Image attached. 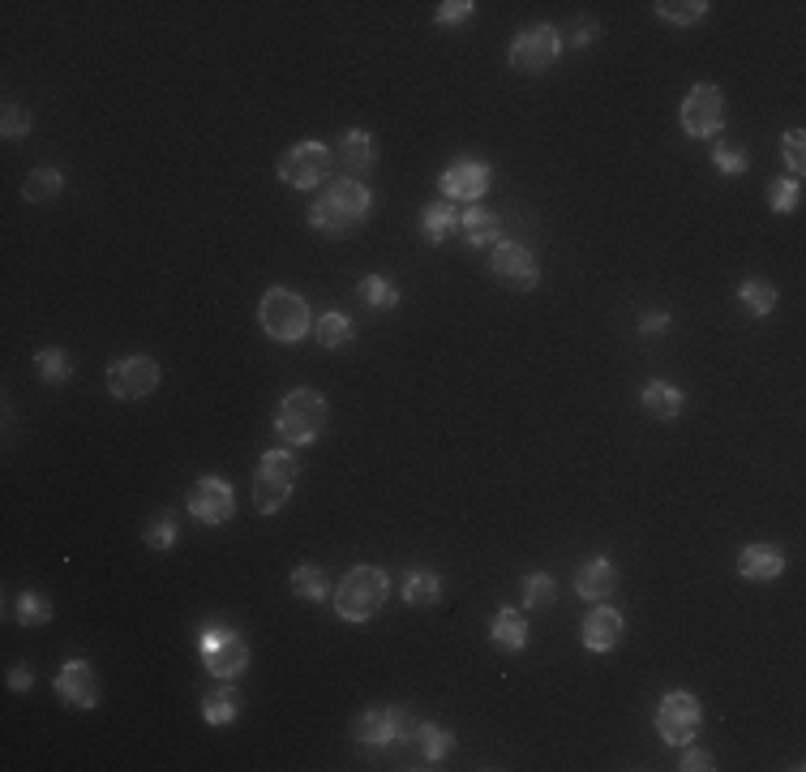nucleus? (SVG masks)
<instances>
[{
  "label": "nucleus",
  "instance_id": "42",
  "mask_svg": "<svg viewBox=\"0 0 806 772\" xmlns=\"http://www.w3.org/2000/svg\"><path fill=\"white\" fill-rule=\"evenodd\" d=\"M781 147H785V159H790V172H794V181H803L806 172V134L803 129H785V138H781Z\"/></svg>",
  "mask_w": 806,
  "mask_h": 772
},
{
  "label": "nucleus",
  "instance_id": "39",
  "mask_svg": "<svg viewBox=\"0 0 806 772\" xmlns=\"http://www.w3.org/2000/svg\"><path fill=\"white\" fill-rule=\"evenodd\" d=\"M26 134H31V112H26L22 103L9 100L0 107V138H4V142H18V138H26Z\"/></svg>",
  "mask_w": 806,
  "mask_h": 772
},
{
  "label": "nucleus",
  "instance_id": "29",
  "mask_svg": "<svg viewBox=\"0 0 806 772\" xmlns=\"http://www.w3.org/2000/svg\"><path fill=\"white\" fill-rule=\"evenodd\" d=\"M356 297H360V306L378 309V313H391V309L403 301L395 279H387V275H365V279L356 284Z\"/></svg>",
  "mask_w": 806,
  "mask_h": 772
},
{
  "label": "nucleus",
  "instance_id": "1",
  "mask_svg": "<svg viewBox=\"0 0 806 772\" xmlns=\"http://www.w3.org/2000/svg\"><path fill=\"white\" fill-rule=\"evenodd\" d=\"M369 215H373V189L360 185V181L339 176V181H326L313 194L304 219H309L313 232H322L331 241H344V237H353V232H360L369 223Z\"/></svg>",
  "mask_w": 806,
  "mask_h": 772
},
{
  "label": "nucleus",
  "instance_id": "25",
  "mask_svg": "<svg viewBox=\"0 0 806 772\" xmlns=\"http://www.w3.org/2000/svg\"><path fill=\"white\" fill-rule=\"evenodd\" d=\"M454 232H459V210L454 203H425L421 206V237L429 241V245H447L454 241Z\"/></svg>",
  "mask_w": 806,
  "mask_h": 772
},
{
  "label": "nucleus",
  "instance_id": "10",
  "mask_svg": "<svg viewBox=\"0 0 806 772\" xmlns=\"http://www.w3.org/2000/svg\"><path fill=\"white\" fill-rule=\"evenodd\" d=\"M653 725L665 747H687V742H695V734H700V725H704V708H700V700H695L691 691L673 687V691H665V695L656 700Z\"/></svg>",
  "mask_w": 806,
  "mask_h": 772
},
{
  "label": "nucleus",
  "instance_id": "44",
  "mask_svg": "<svg viewBox=\"0 0 806 772\" xmlns=\"http://www.w3.org/2000/svg\"><path fill=\"white\" fill-rule=\"evenodd\" d=\"M673 326V318H669V309H648L644 318H640V335H665Z\"/></svg>",
  "mask_w": 806,
  "mask_h": 772
},
{
  "label": "nucleus",
  "instance_id": "26",
  "mask_svg": "<svg viewBox=\"0 0 806 772\" xmlns=\"http://www.w3.org/2000/svg\"><path fill=\"white\" fill-rule=\"evenodd\" d=\"M412 742L421 747V760H425V764H447V756L454 751V729L425 721V725L412 729Z\"/></svg>",
  "mask_w": 806,
  "mask_h": 772
},
{
  "label": "nucleus",
  "instance_id": "8",
  "mask_svg": "<svg viewBox=\"0 0 806 772\" xmlns=\"http://www.w3.org/2000/svg\"><path fill=\"white\" fill-rule=\"evenodd\" d=\"M107 382V395L120 400V404H138V400H151L163 382V369L159 360L147 357V353H129V357H116L103 373Z\"/></svg>",
  "mask_w": 806,
  "mask_h": 772
},
{
  "label": "nucleus",
  "instance_id": "22",
  "mask_svg": "<svg viewBox=\"0 0 806 772\" xmlns=\"http://www.w3.org/2000/svg\"><path fill=\"white\" fill-rule=\"evenodd\" d=\"M575 592H579L588 606L609 601V597L618 592V566L609 563V558H588V563L579 566V575H575Z\"/></svg>",
  "mask_w": 806,
  "mask_h": 772
},
{
  "label": "nucleus",
  "instance_id": "20",
  "mask_svg": "<svg viewBox=\"0 0 806 772\" xmlns=\"http://www.w3.org/2000/svg\"><path fill=\"white\" fill-rule=\"evenodd\" d=\"M459 232H463L468 250H494L503 241V219L490 206L472 203L459 210Z\"/></svg>",
  "mask_w": 806,
  "mask_h": 772
},
{
  "label": "nucleus",
  "instance_id": "37",
  "mask_svg": "<svg viewBox=\"0 0 806 772\" xmlns=\"http://www.w3.org/2000/svg\"><path fill=\"white\" fill-rule=\"evenodd\" d=\"M142 541L151 545L154 554H168V550H176V515L168 511H154L147 523H142Z\"/></svg>",
  "mask_w": 806,
  "mask_h": 772
},
{
  "label": "nucleus",
  "instance_id": "40",
  "mask_svg": "<svg viewBox=\"0 0 806 772\" xmlns=\"http://www.w3.org/2000/svg\"><path fill=\"white\" fill-rule=\"evenodd\" d=\"M712 168L721 176H742L751 168V154L738 151V147H725V142H712Z\"/></svg>",
  "mask_w": 806,
  "mask_h": 772
},
{
  "label": "nucleus",
  "instance_id": "38",
  "mask_svg": "<svg viewBox=\"0 0 806 772\" xmlns=\"http://www.w3.org/2000/svg\"><path fill=\"white\" fill-rule=\"evenodd\" d=\"M768 206H772V215H794V210L803 206V181L776 176V181L768 185Z\"/></svg>",
  "mask_w": 806,
  "mask_h": 772
},
{
  "label": "nucleus",
  "instance_id": "19",
  "mask_svg": "<svg viewBox=\"0 0 806 772\" xmlns=\"http://www.w3.org/2000/svg\"><path fill=\"white\" fill-rule=\"evenodd\" d=\"M738 575L751 579V584H772L785 575V550L781 545H768V541H751L738 550Z\"/></svg>",
  "mask_w": 806,
  "mask_h": 772
},
{
  "label": "nucleus",
  "instance_id": "36",
  "mask_svg": "<svg viewBox=\"0 0 806 772\" xmlns=\"http://www.w3.org/2000/svg\"><path fill=\"white\" fill-rule=\"evenodd\" d=\"M519 588H523V610H550L557 601V579L550 571H528Z\"/></svg>",
  "mask_w": 806,
  "mask_h": 772
},
{
  "label": "nucleus",
  "instance_id": "33",
  "mask_svg": "<svg viewBox=\"0 0 806 772\" xmlns=\"http://www.w3.org/2000/svg\"><path fill=\"white\" fill-rule=\"evenodd\" d=\"M707 9H712L707 0H656L653 4V13L669 26H695L707 18Z\"/></svg>",
  "mask_w": 806,
  "mask_h": 772
},
{
  "label": "nucleus",
  "instance_id": "6",
  "mask_svg": "<svg viewBox=\"0 0 806 772\" xmlns=\"http://www.w3.org/2000/svg\"><path fill=\"white\" fill-rule=\"evenodd\" d=\"M198 657L202 669L219 682H237L245 669H250V640L237 631V626H223V622H210L198 631Z\"/></svg>",
  "mask_w": 806,
  "mask_h": 772
},
{
  "label": "nucleus",
  "instance_id": "16",
  "mask_svg": "<svg viewBox=\"0 0 806 772\" xmlns=\"http://www.w3.org/2000/svg\"><path fill=\"white\" fill-rule=\"evenodd\" d=\"M56 700L65 704V708H73V713H91V708H100L103 700V687H100V673L91 661H82V657H69L60 673H56Z\"/></svg>",
  "mask_w": 806,
  "mask_h": 772
},
{
  "label": "nucleus",
  "instance_id": "32",
  "mask_svg": "<svg viewBox=\"0 0 806 772\" xmlns=\"http://www.w3.org/2000/svg\"><path fill=\"white\" fill-rule=\"evenodd\" d=\"M738 306L747 309L751 318H768V313L776 309V288H772L768 279L751 275V279H742V284H738Z\"/></svg>",
  "mask_w": 806,
  "mask_h": 772
},
{
  "label": "nucleus",
  "instance_id": "35",
  "mask_svg": "<svg viewBox=\"0 0 806 772\" xmlns=\"http://www.w3.org/2000/svg\"><path fill=\"white\" fill-rule=\"evenodd\" d=\"M35 373L48 382V387H69L73 382V360L65 348H39L35 353Z\"/></svg>",
  "mask_w": 806,
  "mask_h": 772
},
{
  "label": "nucleus",
  "instance_id": "2",
  "mask_svg": "<svg viewBox=\"0 0 806 772\" xmlns=\"http://www.w3.org/2000/svg\"><path fill=\"white\" fill-rule=\"evenodd\" d=\"M326 420H331L326 395L313 391V387H297V391H288V395L279 400V408H275V434H279V442H288L292 451H304V447H313V442L326 434Z\"/></svg>",
  "mask_w": 806,
  "mask_h": 772
},
{
  "label": "nucleus",
  "instance_id": "43",
  "mask_svg": "<svg viewBox=\"0 0 806 772\" xmlns=\"http://www.w3.org/2000/svg\"><path fill=\"white\" fill-rule=\"evenodd\" d=\"M682 772H712L716 769V756L712 751H704V747H695V742H687L682 747V764H678Z\"/></svg>",
  "mask_w": 806,
  "mask_h": 772
},
{
  "label": "nucleus",
  "instance_id": "21",
  "mask_svg": "<svg viewBox=\"0 0 806 772\" xmlns=\"http://www.w3.org/2000/svg\"><path fill=\"white\" fill-rule=\"evenodd\" d=\"M640 408L656 416V420H678L682 412H687V391L678 387V382H665V378H653V382H644V391H640Z\"/></svg>",
  "mask_w": 806,
  "mask_h": 772
},
{
  "label": "nucleus",
  "instance_id": "14",
  "mask_svg": "<svg viewBox=\"0 0 806 772\" xmlns=\"http://www.w3.org/2000/svg\"><path fill=\"white\" fill-rule=\"evenodd\" d=\"M185 507L189 515L206 523V528H219V523H228L232 515H237V494H232V485L223 481V476H215V472H206L198 476L194 485H189V494H185Z\"/></svg>",
  "mask_w": 806,
  "mask_h": 772
},
{
  "label": "nucleus",
  "instance_id": "24",
  "mask_svg": "<svg viewBox=\"0 0 806 772\" xmlns=\"http://www.w3.org/2000/svg\"><path fill=\"white\" fill-rule=\"evenodd\" d=\"M313 339L326 348V353H348L356 344V322L339 309H326L322 318H313Z\"/></svg>",
  "mask_w": 806,
  "mask_h": 772
},
{
  "label": "nucleus",
  "instance_id": "5",
  "mask_svg": "<svg viewBox=\"0 0 806 772\" xmlns=\"http://www.w3.org/2000/svg\"><path fill=\"white\" fill-rule=\"evenodd\" d=\"M257 326L266 339L275 344H301L304 335L313 331V313H309V301L292 288H270L262 292L257 301Z\"/></svg>",
  "mask_w": 806,
  "mask_h": 772
},
{
  "label": "nucleus",
  "instance_id": "12",
  "mask_svg": "<svg viewBox=\"0 0 806 772\" xmlns=\"http://www.w3.org/2000/svg\"><path fill=\"white\" fill-rule=\"evenodd\" d=\"M490 185H494V168L485 163V159H472V154H459L451 159L447 168H442V176H438V189H442V198L447 203H481L485 194H490Z\"/></svg>",
  "mask_w": 806,
  "mask_h": 772
},
{
  "label": "nucleus",
  "instance_id": "9",
  "mask_svg": "<svg viewBox=\"0 0 806 772\" xmlns=\"http://www.w3.org/2000/svg\"><path fill=\"white\" fill-rule=\"evenodd\" d=\"M678 120H682V134L695 138V142H721L725 134V91L712 87V82H695L687 91V100L678 107Z\"/></svg>",
  "mask_w": 806,
  "mask_h": 772
},
{
  "label": "nucleus",
  "instance_id": "18",
  "mask_svg": "<svg viewBox=\"0 0 806 772\" xmlns=\"http://www.w3.org/2000/svg\"><path fill=\"white\" fill-rule=\"evenodd\" d=\"M335 159H339V168H344V176L348 181H369L373 176V168H378V138L369 134V129H348L339 142H335Z\"/></svg>",
  "mask_w": 806,
  "mask_h": 772
},
{
  "label": "nucleus",
  "instance_id": "41",
  "mask_svg": "<svg viewBox=\"0 0 806 772\" xmlns=\"http://www.w3.org/2000/svg\"><path fill=\"white\" fill-rule=\"evenodd\" d=\"M476 18V0H442L438 9H434V26H463V22H472Z\"/></svg>",
  "mask_w": 806,
  "mask_h": 772
},
{
  "label": "nucleus",
  "instance_id": "17",
  "mask_svg": "<svg viewBox=\"0 0 806 772\" xmlns=\"http://www.w3.org/2000/svg\"><path fill=\"white\" fill-rule=\"evenodd\" d=\"M584 648L588 653H597V657H609L618 644H622V635H626V618H622V610H613L609 601H597L592 610H588V618H584Z\"/></svg>",
  "mask_w": 806,
  "mask_h": 772
},
{
  "label": "nucleus",
  "instance_id": "27",
  "mask_svg": "<svg viewBox=\"0 0 806 772\" xmlns=\"http://www.w3.org/2000/svg\"><path fill=\"white\" fill-rule=\"evenodd\" d=\"M65 194V172L60 168H31L26 172V181H22V203L31 206H44L51 203V198H60Z\"/></svg>",
  "mask_w": 806,
  "mask_h": 772
},
{
  "label": "nucleus",
  "instance_id": "3",
  "mask_svg": "<svg viewBox=\"0 0 806 772\" xmlns=\"http://www.w3.org/2000/svg\"><path fill=\"white\" fill-rule=\"evenodd\" d=\"M391 597V575L382 566H353L339 584H335V618L339 622H369V618L382 614Z\"/></svg>",
  "mask_w": 806,
  "mask_h": 772
},
{
  "label": "nucleus",
  "instance_id": "23",
  "mask_svg": "<svg viewBox=\"0 0 806 772\" xmlns=\"http://www.w3.org/2000/svg\"><path fill=\"white\" fill-rule=\"evenodd\" d=\"M490 644L503 648V653H523L528 648V618L515 606H498L494 618H490Z\"/></svg>",
  "mask_w": 806,
  "mask_h": 772
},
{
  "label": "nucleus",
  "instance_id": "4",
  "mask_svg": "<svg viewBox=\"0 0 806 772\" xmlns=\"http://www.w3.org/2000/svg\"><path fill=\"white\" fill-rule=\"evenodd\" d=\"M301 476V456L292 447H270L253 468V507L257 515H279L292 498V485Z\"/></svg>",
  "mask_w": 806,
  "mask_h": 772
},
{
  "label": "nucleus",
  "instance_id": "15",
  "mask_svg": "<svg viewBox=\"0 0 806 772\" xmlns=\"http://www.w3.org/2000/svg\"><path fill=\"white\" fill-rule=\"evenodd\" d=\"M403 738H412L407 729V713L395 704H382V708H365L353 721V742L369 747V751H382V747H395Z\"/></svg>",
  "mask_w": 806,
  "mask_h": 772
},
{
  "label": "nucleus",
  "instance_id": "45",
  "mask_svg": "<svg viewBox=\"0 0 806 772\" xmlns=\"http://www.w3.org/2000/svg\"><path fill=\"white\" fill-rule=\"evenodd\" d=\"M597 35H601V22L579 18V22H575V31H571V44H575V48H592V44H597Z\"/></svg>",
  "mask_w": 806,
  "mask_h": 772
},
{
  "label": "nucleus",
  "instance_id": "31",
  "mask_svg": "<svg viewBox=\"0 0 806 772\" xmlns=\"http://www.w3.org/2000/svg\"><path fill=\"white\" fill-rule=\"evenodd\" d=\"M237 717H241V695H237V687H219V691L202 695V721H206V725L223 729V725H232Z\"/></svg>",
  "mask_w": 806,
  "mask_h": 772
},
{
  "label": "nucleus",
  "instance_id": "13",
  "mask_svg": "<svg viewBox=\"0 0 806 772\" xmlns=\"http://www.w3.org/2000/svg\"><path fill=\"white\" fill-rule=\"evenodd\" d=\"M490 270H494V279L503 288H510V292H532L541 284V262H537V254L528 245H519V241H506V237L490 250Z\"/></svg>",
  "mask_w": 806,
  "mask_h": 772
},
{
  "label": "nucleus",
  "instance_id": "11",
  "mask_svg": "<svg viewBox=\"0 0 806 772\" xmlns=\"http://www.w3.org/2000/svg\"><path fill=\"white\" fill-rule=\"evenodd\" d=\"M562 56V31L554 22H537V26H523L515 39H510V69L515 73H528V78H541L550 73Z\"/></svg>",
  "mask_w": 806,
  "mask_h": 772
},
{
  "label": "nucleus",
  "instance_id": "30",
  "mask_svg": "<svg viewBox=\"0 0 806 772\" xmlns=\"http://www.w3.org/2000/svg\"><path fill=\"white\" fill-rule=\"evenodd\" d=\"M288 588H292L301 601H309V606H322V601H331V592H335L322 566H297V571L288 575Z\"/></svg>",
  "mask_w": 806,
  "mask_h": 772
},
{
  "label": "nucleus",
  "instance_id": "7",
  "mask_svg": "<svg viewBox=\"0 0 806 772\" xmlns=\"http://www.w3.org/2000/svg\"><path fill=\"white\" fill-rule=\"evenodd\" d=\"M331 168H335V151L326 142H318V138H304V142H292L288 151L279 154L275 176L288 189H322L331 181Z\"/></svg>",
  "mask_w": 806,
  "mask_h": 772
},
{
  "label": "nucleus",
  "instance_id": "46",
  "mask_svg": "<svg viewBox=\"0 0 806 772\" xmlns=\"http://www.w3.org/2000/svg\"><path fill=\"white\" fill-rule=\"evenodd\" d=\"M35 687V673L31 669H22V666H13L9 669V691H18V695H26Z\"/></svg>",
  "mask_w": 806,
  "mask_h": 772
},
{
  "label": "nucleus",
  "instance_id": "34",
  "mask_svg": "<svg viewBox=\"0 0 806 772\" xmlns=\"http://www.w3.org/2000/svg\"><path fill=\"white\" fill-rule=\"evenodd\" d=\"M51 614H56V606H51L39 588H22V592H18V622H22L26 631H39V626H48Z\"/></svg>",
  "mask_w": 806,
  "mask_h": 772
},
{
  "label": "nucleus",
  "instance_id": "28",
  "mask_svg": "<svg viewBox=\"0 0 806 772\" xmlns=\"http://www.w3.org/2000/svg\"><path fill=\"white\" fill-rule=\"evenodd\" d=\"M403 601L412 610H434L442 601V575L438 571H412L403 579Z\"/></svg>",
  "mask_w": 806,
  "mask_h": 772
}]
</instances>
